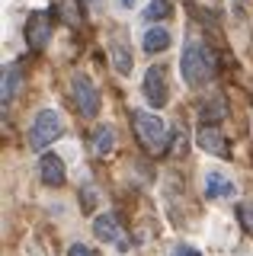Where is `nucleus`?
Returning <instances> with one entry per match:
<instances>
[{
    "label": "nucleus",
    "instance_id": "1",
    "mask_svg": "<svg viewBox=\"0 0 253 256\" xmlns=\"http://www.w3.org/2000/svg\"><path fill=\"white\" fill-rule=\"evenodd\" d=\"M180 70L189 86H202L215 77V52L202 42V38H189L180 58Z\"/></svg>",
    "mask_w": 253,
    "mask_h": 256
},
{
    "label": "nucleus",
    "instance_id": "2",
    "mask_svg": "<svg viewBox=\"0 0 253 256\" xmlns=\"http://www.w3.org/2000/svg\"><path fill=\"white\" fill-rule=\"evenodd\" d=\"M132 128H135L138 141L144 144L148 150H154V154L167 150L170 134H167V128H164V122L157 116H151V112H144V109H135L132 112Z\"/></svg>",
    "mask_w": 253,
    "mask_h": 256
},
{
    "label": "nucleus",
    "instance_id": "3",
    "mask_svg": "<svg viewBox=\"0 0 253 256\" xmlns=\"http://www.w3.org/2000/svg\"><path fill=\"white\" fill-rule=\"evenodd\" d=\"M61 128H64V122H61V112L58 109H42L32 118V125H29V148L42 154V148H48L52 141H58Z\"/></svg>",
    "mask_w": 253,
    "mask_h": 256
},
{
    "label": "nucleus",
    "instance_id": "4",
    "mask_svg": "<svg viewBox=\"0 0 253 256\" xmlns=\"http://www.w3.org/2000/svg\"><path fill=\"white\" fill-rule=\"evenodd\" d=\"M141 93H144V100H148V106H151V109L167 106V70H164L160 64H154V68L144 70Z\"/></svg>",
    "mask_w": 253,
    "mask_h": 256
},
{
    "label": "nucleus",
    "instance_id": "5",
    "mask_svg": "<svg viewBox=\"0 0 253 256\" xmlns=\"http://www.w3.org/2000/svg\"><path fill=\"white\" fill-rule=\"evenodd\" d=\"M48 36H52V20L45 10H36L32 16H29L26 22V42L32 52H42L45 45H48Z\"/></svg>",
    "mask_w": 253,
    "mask_h": 256
},
{
    "label": "nucleus",
    "instance_id": "6",
    "mask_svg": "<svg viewBox=\"0 0 253 256\" xmlns=\"http://www.w3.org/2000/svg\"><path fill=\"white\" fill-rule=\"evenodd\" d=\"M74 96H77V109H80L86 118H93L100 112V93H96V86L90 84V77H84V74L74 77Z\"/></svg>",
    "mask_w": 253,
    "mask_h": 256
},
{
    "label": "nucleus",
    "instance_id": "7",
    "mask_svg": "<svg viewBox=\"0 0 253 256\" xmlns=\"http://www.w3.org/2000/svg\"><path fill=\"white\" fill-rule=\"evenodd\" d=\"M234 180L228 173L221 170H208L205 173V198H212V202H221V198H234Z\"/></svg>",
    "mask_w": 253,
    "mask_h": 256
},
{
    "label": "nucleus",
    "instance_id": "8",
    "mask_svg": "<svg viewBox=\"0 0 253 256\" xmlns=\"http://www.w3.org/2000/svg\"><path fill=\"white\" fill-rule=\"evenodd\" d=\"M196 144H199L202 150H208V154H215V157H228V154H231L228 141L221 138V132L212 128V125H202L199 132H196Z\"/></svg>",
    "mask_w": 253,
    "mask_h": 256
},
{
    "label": "nucleus",
    "instance_id": "9",
    "mask_svg": "<svg viewBox=\"0 0 253 256\" xmlns=\"http://www.w3.org/2000/svg\"><path fill=\"white\" fill-rule=\"evenodd\" d=\"M38 180L45 186H61L64 182V164L58 154H42L38 157Z\"/></svg>",
    "mask_w": 253,
    "mask_h": 256
},
{
    "label": "nucleus",
    "instance_id": "10",
    "mask_svg": "<svg viewBox=\"0 0 253 256\" xmlns=\"http://www.w3.org/2000/svg\"><path fill=\"white\" fill-rule=\"evenodd\" d=\"M173 42V32L164 29V26H151L141 32V48H144L148 54H157V52H167Z\"/></svg>",
    "mask_w": 253,
    "mask_h": 256
},
{
    "label": "nucleus",
    "instance_id": "11",
    "mask_svg": "<svg viewBox=\"0 0 253 256\" xmlns=\"http://www.w3.org/2000/svg\"><path fill=\"white\" fill-rule=\"evenodd\" d=\"M93 234H96L100 240H106V244H118L125 250V244L118 240L122 234H118V224H116L112 214H100V218H93Z\"/></svg>",
    "mask_w": 253,
    "mask_h": 256
},
{
    "label": "nucleus",
    "instance_id": "12",
    "mask_svg": "<svg viewBox=\"0 0 253 256\" xmlns=\"http://www.w3.org/2000/svg\"><path fill=\"white\" fill-rule=\"evenodd\" d=\"M20 80H22V68L20 64H6L4 68V96H0V100H4V109L10 106L13 93L20 90Z\"/></svg>",
    "mask_w": 253,
    "mask_h": 256
},
{
    "label": "nucleus",
    "instance_id": "13",
    "mask_svg": "<svg viewBox=\"0 0 253 256\" xmlns=\"http://www.w3.org/2000/svg\"><path fill=\"white\" fill-rule=\"evenodd\" d=\"M224 116H228V100H224L221 93H218V96H212V100L202 106V112H199V118H202L205 125H212V122H221Z\"/></svg>",
    "mask_w": 253,
    "mask_h": 256
},
{
    "label": "nucleus",
    "instance_id": "14",
    "mask_svg": "<svg viewBox=\"0 0 253 256\" xmlns=\"http://www.w3.org/2000/svg\"><path fill=\"white\" fill-rule=\"evenodd\" d=\"M112 144H116V132L109 125H100L96 132H93V154L96 157H106L109 150H112Z\"/></svg>",
    "mask_w": 253,
    "mask_h": 256
},
{
    "label": "nucleus",
    "instance_id": "15",
    "mask_svg": "<svg viewBox=\"0 0 253 256\" xmlns=\"http://www.w3.org/2000/svg\"><path fill=\"white\" fill-rule=\"evenodd\" d=\"M170 13H173V4H170V0H151V4L144 6V20H148V22L167 20Z\"/></svg>",
    "mask_w": 253,
    "mask_h": 256
},
{
    "label": "nucleus",
    "instance_id": "16",
    "mask_svg": "<svg viewBox=\"0 0 253 256\" xmlns=\"http://www.w3.org/2000/svg\"><path fill=\"white\" fill-rule=\"evenodd\" d=\"M112 68L122 77L132 74V54H128V48H125V45H112Z\"/></svg>",
    "mask_w": 253,
    "mask_h": 256
},
{
    "label": "nucleus",
    "instance_id": "17",
    "mask_svg": "<svg viewBox=\"0 0 253 256\" xmlns=\"http://www.w3.org/2000/svg\"><path fill=\"white\" fill-rule=\"evenodd\" d=\"M237 218H240V224L253 234V202H240V205H237Z\"/></svg>",
    "mask_w": 253,
    "mask_h": 256
},
{
    "label": "nucleus",
    "instance_id": "18",
    "mask_svg": "<svg viewBox=\"0 0 253 256\" xmlns=\"http://www.w3.org/2000/svg\"><path fill=\"white\" fill-rule=\"evenodd\" d=\"M167 256H202V253L196 250V246H189V244H176V246H173V250H170Z\"/></svg>",
    "mask_w": 253,
    "mask_h": 256
},
{
    "label": "nucleus",
    "instance_id": "19",
    "mask_svg": "<svg viewBox=\"0 0 253 256\" xmlns=\"http://www.w3.org/2000/svg\"><path fill=\"white\" fill-rule=\"evenodd\" d=\"M68 256H96L90 250V246H84V244H70V250H68Z\"/></svg>",
    "mask_w": 253,
    "mask_h": 256
},
{
    "label": "nucleus",
    "instance_id": "20",
    "mask_svg": "<svg viewBox=\"0 0 253 256\" xmlns=\"http://www.w3.org/2000/svg\"><path fill=\"white\" fill-rule=\"evenodd\" d=\"M135 4H138V0H118V6H122V10H132Z\"/></svg>",
    "mask_w": 253,
    "mask_h": 256
},
{
    "label": "nucleus",
    "instance_id": "21",
    "mask_svg": "<svg viewBox=\"0 0 253 256\" xmlns=\"http://www.w3.org/2000/svg\"><path fill=\"white\" fill-rule=\"evenodd\" d=\"M86 4H96V0H86Z\"/></svg>",
    "mask_w": 253,
    "mask_h": 256
}]
</instances>
